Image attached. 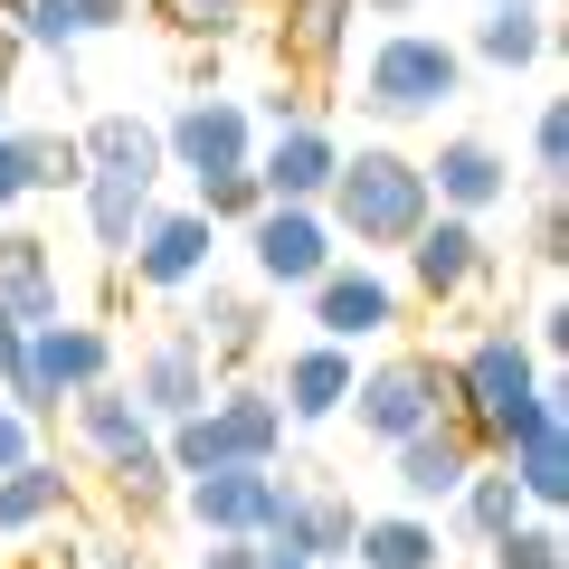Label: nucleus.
<instances>
[{"label":"nucleus","mask_w":569,"mask_h":569,"mask_svg":"<svg viewBox=\"0 0 569 569\" xmlns=\"http://www.w3.org/2000/svg\"><path fill=\"white\" fill-rule=\"evenodd\" d=\"M485 569H569V541H560L550 512H531L522 531H503V541L485 550Z\"/></svg>","instance_id":"obj_33"},{"label":"nucleus","mask_w":569,"mask_h":569,"mask_svg":"<svg viewBox=\"0 0 569 569\" xmlns=\"http://www.w3.org/2000/svg\"><path fill=\"white\" fill-rule=\"evenodd\" d=\"M466 96V48L437 29H380L361 58V114L380 123H427Z\"/></svg>","instance_id":"obj_2"},{"label":"nucleus","mask_w":569,"mask_h":569,"mask_svg":"<svg viewBox=\"0 0 569 569\" xmlns=\"http://www.w3.org/2000/svg\"><path fill=\"white\" fill-rule=\"evenodd\" d=\"M104 475H114V503L133 512V522H152V512H162L171 493H181V475L162 466V437H152L142 456H123V466H104Z\"/></svg>","instance_id":"obj_30"},{"label":"nucleus","mask_w":569,"mask_h":569,"mask_svg":"<svg viewBox=\"0 0 569 569\" xmlns=\"http://www.w3.org/2000/svg\"><path fill=\"white\" fill-rule=\"evenodd\" d=\"M96 569H142V550H123V541H96Z\"/></svg>","instance_id":"obj_43"},{"label":"nucleus","mask_w":569,"mask_h":569,"mask_svg":"<svg viewBox=\"0 0 569 569\" xmlns=\"http://www.w3.org/2000/svg\"><path fill=\"white\" fill-rule=\"evenodd\" d=\"M351 569H447V531L437 512H361Z\"/></svg>","instance_id":"obj_20"},{"label":"nucleus","mask_w":569,"mask_h":569,"mask_svg":"<svg viewBox=\"0 0 569 569\" xmlns=\"http://www.w3.org/2000/svg\"><path fill=\"white\" fill-rule=\"evenodd\" d=\"M209 427H219L228 466H276L284 456V408H276V389H257V380H219L209 389Z\"/></svg>","instance_id":"obj_19"},{"label":"nucleus","mask_w":569,"mask_h":569,"mask_svg":"<svg viewBox=\"0 0 569 569\" xmlns=\"http://www.w3.org/2000/svg\"><path fill=\"white\" fill-rule=\"evenodd\" d=\"M427 219H437V200H427L418 152H399V142H361V152H342V171H332V190H323V228L342 247H361V257H399Z\"/></svg>","instance_id":"obj_1"},{"label":"nucleus","mask_w":569,"mask_h":569,"mask_svg":"<svg viewBox=\"0 0 569 569\" xmlns=\"http://www.w3.org/2000/svg\"><path fill=\"white\" fill-rule=\"evenodd\" d=\"M550 48H560V20H550V10H485L466 58H485V67H503V77H522V67H541Z\"/></svg>","instance_id":"obj_28"},{"label":"nucleus","mask_w":569,"mask_h":569,"mask_svg":"<svg viewBox=\"0 0 569 569\" xmlns=\"http://www.w3.org/2000/svg\"><path fill=\"white\" fill-rule=\"evenodd\" d=\"M10 142H20L29 200H39V190H77V181H86V162H77V133H20V123H10Z\"/></svg>","instance_id":"obj_31"},{"label":"nucleus","mask_w":569,"mask_h":569,"mask_svg":"<svg viewBox=\"0 0 569 569\" xmlns=\"http://www.w3.org/2000/svg\"><path fill=\"white\" fill-rule=\"evenodd\" d=\"M447 512H456V541H466V550H493L503 531H522V522H531L522 485H512V475L493 466V456L466 475V485H456V503H447Z\"/></svg>","instance_id":"obj_24"},{"label":"nucleus","mask_w":569,"mask_h":569,"mask_svg":"<svg viewBox=\"0 0 569 569\" xmlns=\"http://www.w3.org/2000/svg\"><path fill=\"white\" fill-rule=\"evenodd\" d=\"M0 29L20 48H48V58L77 48V10H67V0H0Z\"/></svg>","instance_id":"obj_32"},{"label":"nucleus","mask_w":569,"mask_h":569,"mask_svg":"<svg viewBox=\"0 0 569 569\" xmlns=\"http://www.w3.org/2000/svg\"><path fill=\"white\" fill-rule=\"evenodd\" d=\"M332 171H342V142H332V123H284V133H257V190L276 209H323Z\"/></svg>","instance_id":"obj_15"},{"label":"nucleus","mask_w":569,"mask_h":569,"mask_svg":"<svg viewBox=\"0 0 569 569\" xmlns=\"http://www.w3.org/2000/svg\"><path fill=\"white\" fill-rule=\"evenodd\" d=\"M0 313L20 332L67 323V276H58V247L39 228H0Z\"/></svg>","instance_id":"obj_18"},{"label":"nucleus","mask_w":569,"mask_h":569,"mask_svg":"<svg viewBox=\"0 0 569 569\" xmlns=\"http://www.w3.org/2000/svg\"><path fill=\"white\" fill-rule=\"evenodd\" d=\"M247 266H257L266 295H305L323 266H342V238L323 228V209H276L266 200L257 219H247Z\"/></svg>","instance_id":"obj_10"},{"label":"nucleus","mask_w":569,"mask_h":569,"mask_svg":"<svg viewBox=\"0 0 569 569\" xmlns=\"http://www.w3.org/2000/svg\"><path fill=\"white\" fill-rule=\"evenodd\" d=\"M67 427H77V447L96 456V466H123V456H142L152 437H162V427L142 418V408L123 399L114 380H104V389H86V399H67Z\"/></svg>","instance_id":"obj_22"},{"label":"nucleus","mask_w":569,"mask_h":569,"mask_svg":"<svg viewBox=\"0 0 569 569\" xmlns=\"http://www.w3.org/2000/svg\"><path fill=\"white\" fill-rule=\"evenodd\" d=\"M418 171H427V200L447 209V219H485V209L512 200V152L493 133H447L437 162H418Z\"/></svg>","instance_id":"obj_16"},{"label":"nucleus","mask_w":569,"mask_h":569,"mask_svg":"<svg viewBox=\"0 0 569 569\" xmlns=\"http://www.w3.org/2000/svg\"><path fill=\"white\" fill-rule=\"evenodd\" d=\"M531 171H541V190H560L569 171V104L541 96V114H531Z\"/></svg>","instance_id":"obj_35"},{"label":"nucleus","mask_w":569,"mask_h":569,"mask_svg":"<svg viewBox=\"0 0 569 569\" xmlns=\"http://www.w3.org/2000/svg\"><path fill=\"white\" fill-rule=\"evenodd\" d=\"M77 200H86V238H96V257H104V266H123V247L142 238V219H152V181H123V171H86Z\"/></svg>","instance_id":"obj_23"},{"label":"nucleus","mask_w":569,"mask_h":569,"mask_svg":"<svg viewBox=\"0 0 569 569\" xmlns=\"http://www.w3.org/2000/svg\"><path fill=\"white\" fill-rule=\"evenodd\" d=\"M190 190H200V200H190V209H200L209 228H247V219H257V209H266L257 171H209V181H190Z\"/></svg>","instance_id":"obj_34"},{"label":"nucleus","mask_w":569,"mask_h":569,"mask_svg":"<svg viewBox=\"0 0 569 569\" xmlns=\"http://www.w3.org/2000/svg\"><path fill=\"white\" fill-rule=\"evenodd\" d=\"M152 10V29H171L181 48H228L247 39V29L276 20V0H142Z\"/></svg>","instance_id":"obj_27"},{"label":"nucleus","mask_w":569,"mask_h":569,"mask_svg":"<svg viewBox=\"0 0 569 569\" xmlns=\"http://www.w3.org/2000/svg\"><path fill=\"white\" fill-rule=\"evenodd\" d=\"M370 20H418V0H361Z\"/></svg>","instance_id":"obj_44"},{"label":"nucleus","mask_w":569,"mask_h":569,"mask_svg":"<svg viewBox=\"0 0 569 569\" xmlns=\"http://www.w3.org/2000/svg\"><path fill=\"white\" fill-rule=\"evenodd\" d=\"M0 133H10V96H0Z\"/></svg>","instance_id":"obj_47"},{"label":"nucleus","mask_w":569,"mask_h":569,"mask_svg":"<svg viewBox=\"0 0 569 569\" xmlns=\"http://www.w3.org/2000/svg\"><path fill=\"white\" fill-rule=\"evenodd\" d=\"M209 257H219V228L200 209H152L142 238L123 247V276L142 295H190V284H209Z\"/></svg>","instance_id":"obj_14"},{"label":"nucleus","mask_w":569,"mask_h":569,"mask_svg":"<svg viewBox=\"0 0 569 569\" xmlns=\"http://www.w3.org/2000/svg\"><path fill=\"white\" fill-rule=\"evenodd\" d=\"M67 503H77V485H67L48 456H29L20 475H0V531H48Z\"/></svg>","instance_id":"obj_29"},{"label":"nucleus","mask_w":569,"mask_h":569,"mask_svg":"<svg viewBox=\"0 0 569 569\" xmlns=\"http://www.w3.org/2000/svg\"><path fill=\"white\" fill-rule=\"evenodd\" d=\"M77 10V39H104V29H133V0H67Z\"/></svg>","instance_id":"obj_38"},{"label":"nucleus","mask_w":569,"mask_h":569,"mask_svg":"<svg viewBox=\"0 0 569 569\" xmlns=\"http://www.w3.org/2000/svg\"><path fill=\"white\" fill-rule=\"evenodd\" d=\"M485 10H550V0H485Z\"/></svg>","instance_id":"obj_46"},{"label":"nucleus","mask_w":569,"mask_h":569,"mask_svg":"<svg viewBox=\"0 0 569 569\" xmlns=\"http://www.w3.org/2000/svg\"><path fill=\"white\" fill-rule=\"evenodd\" d=\"M104 380H114V332L67 313V323L29 332V370H20V389H10L0 408H20L29 427H48L67 399H86V389H104Z\"/></svg>","instance_id":"obj_4"},{"label":"nucleus","mask_w":569,"mask_h":569,"mask_svg":"<svg viewBox=\"0 0 569 569\" xmlns=\"http://www.w3.org/2000/svg\"><path fill=\"white\" fill-rule=\"evenodd\" d=\"M266 541H200V569H257Z\"/></svg>","instance_id":"obj_42"},{"label":"nucleus","mask_w":569,"mask_h":569,"mask_svg":"<svg viewBox=\"0 0 569 569\" xmlns=\"http://www.w3.org/2000/svg\"><path fill=\"white\" fill-rule=\"evenodd\" d=\"M29 200V171H20V142L0 133V228H10V209Z\"/></svg>","instance_id":"obj_40"},{"label":"nucleus","mask_w":569,"mask_h":569,"mask_svg":"<svg viewBox=\"0 0 569 569\" xmlns=\"http://www.w3.org/2000/svg\"><path fill=\"white\" fill-rule=\"evenodd\" d=\"M162 162L190 171V181H209V171H257V114H247V96H190L162 123Z\"/></svg>","instance_id":"obj_9"},{"label":"nucleus","mask_w":569,"mask_h":569,"mask_svg":"<svg viewBox=\"0 0 569 569\" xmlns=\"http://www.w3.org/2000/svg\"><path fill=\"white\" fill-rule=\"evenodd\" d=\"M531 257H541V276H560V266H569V219H560V190H541V228H531Z\"/></svg>","instance_id":"obj_36"},{"label":"nucleus","mask_w":569,"mask_h":569,"mask_svg":"<svg viewBox=\"0 0 569 569\" xmlns=\"http://www.w3.org/2000/svg\"><path fill=\"white\" fill-rule=\"evenodd\" d=\"M485 466V447H475L466 418H427L418 437H399L389 447V485H399V512H447L456 485Z\"/></svg>","instance_id":"obj_11"},{"label":"nucleus","mask_w":569,"mask_h":569,"mask_svg":"<svg viewBox=\"0 0 569 569\" xmlns=\"http://www.w3.org/2000/svg\"><path fill=\"white\" fill-rule=\"evenodd\" d=\"M351 531H361V503L323 475H284V512L266 531V550L284 560H313V569H351Z\"/></svg>","instance_id":"obj_12"},{"label":"nucleus","mask_w":569,"mask_h":569,"mask_svg":"<svg viewBox=\"0 0 569 569\" xmlns=\"http://www.w3.org/2000/svg\"><path fill=\"white\" fill-rule=\"evenodd\" d=\"M190 342L209 351V380H219V370H238L247 351L266 342V305L238 295V284H200V323H190Z\"/></svg>","instance_id":"obj_25"},{"label":"nucleus","mask_w":569,"mask_h":569,"mask_svg":"<svg viewBox=\"0 0 569 569\" xmlns=\"http://www.w3.org/2000/svg\"><path fill=\"white\" fill-rule=\"evenodd\" d=\"M541 380H550L541 351H531L512 323H493V332H475V342L447 361V418H466L475 447L493 456V447H503V427H512V408L541 399Z\"/></svg>","instance_id":"obj_3"},{"label":"nucleus","mask_w":569,"mask_h":569,"mask_svg":"<svg viewBox=\"0 0 569 569\" xmlns=\"http://www.w3.org/2000/svg\"><path fill=\"white\" fill-rule=\"evenodd\" d=\"M257 569H313V560H284V550H257Z\"/></svg>","instance_id":"obj_45"},{"label":"nucleus","mask_w":569,"mask_h":569,"mask_svg":"<svg viewBox=\"0 0 569 569\" xmlns=\"http://www.w3.org/2000/svg\"><path fill=\"white\" fill-rule=\"evenodd\" d=\"M29 456H39V427H29L20 408H0V475H20Z\"/></svg>","instance_id":"obj_37"},{"label":"nucleus","mask_w":569,"mask_h":569,"mask_svg":"<svg viewBox=\"0 0 569 569\" xmlns=\"http://www.w3.org/2000/svg\"><path fill=\"white\" fill-rule=\"evenodd\" d=\"M351 380H361V351H342V342H295V351H284V370H276L284 427L342 418V408H351Z\"/></svg>","instance_id":"obj_17"},{"label":"nucleus","mask_w":569,"mask_h":569,"mask_svg":"<svg viewBox=\"0 0 569 569\" xmlns=\"http://www.w3.org/2000/svg\"><path fill=\"white\" fill-rule=\"evenodd\" d=\"M399 266H408V284H418V305H466L475 284L493 276L485 219H447V209H437V219L399 247Z\"/></svg>","instance_id":"obj_13"},{"label":"nucleus","mask_w":569,"mask_h":569,"mask_svg":"<svg viewBox=\"0 0 569 569\" xmlns=\"http://www.w3.org/2000/svg\"><path fill=\"white\" fill-rule=\"evenodd\" d=\"M77 162L86 171H123V181H162V123L142 114H86L77 123Z\"/></svg>","instance_id":"obj_21"},{"label":"nucleus","mask_w":569,"mask_h":569,"mask_svg":"<svg viewBox=\"0 0 569 569\" xmlns=\"http://www.w3.org/2000/svg\"><path fill=\"white\" fill-rule=\"evenodd\" d=\"M305 313H313V342L361 351V342H380V332H399V284L370 257H342V266H323V276L305 284Z\"/></svg>","instance_id":"obj_6"},{"label":"nucleus","mask_w":569,"mask_h":569,"mask_svg":"<svg viewBox=\"0 0 569 569\" xmlns=\"http://www.w3.org/2000/svg\"><path fill=\"white\" fill-rule=\"evenodd\" d=\"M171 503L200 522V541H266L284 512V475L276 466H219V475H190Z\"/></svg>","instance_id":"obj_8"},{"label":"nucleus","mask_w":569,"mask_h":569,"mask_svg":"<svg viewBox=\"0 0 569 569\" xmlns=\"http://www.w3.org/2000/svg\"><path fill=\"white\" fill-rule=\"evenodd\" d=\"M247 114H257L266 133H284V123H305V86H266V96L247 104Z\"/></svg>","instance_id":"obj_39"},{"label":"nucleus","mask_w":569,"mask_h":569,"mask_svg":"<svg viewBox=\"0 0 569 569\" xmlns=\"http://www.w3.org/2000/svg\"><path fill=\"white\" fill-rule=\"evenodd\" d=\"M531 342H541L550 361H560V351H569V305H560V295H550V305H541V323H531Z\"/></svg>","instance_id":"obj_41"},{"label":"nucleus","mask_w":569,"mask_h":569,"mask_svg":"<svg viewBox=\"0 0 569 569\" xmlns=\"http://www.w3.org/2000/svg\"><path fill=\"white\" fill-rule=\"evenodd\" d=\"M351 418H361L370 447L418 437L427 418H447V361H437V351H389V361H370L361 380H351Z\"/></svg>","instance_id":"obj_5"},{"label":"nucleus","mask_w":569,"mask_h":569,"mask_svg":"<svg viewBox=\"0 0 569 569\" xmlns=\"http://www.w3.org/2000/svg\"><path fill=\"white\" fill-rule=\"evenodd\" d=\"M114 389L152 427H181V418H200V408H209V389H219V380H209V351L190 342V323H171V332H152V342L133 351V370H123Z\"/></svg>","instance_id":"obj_7"},{"label":"nucleus","mask_w":569,"mask_h":569,"mask_svg":"<svg viewBox=\"0 0 569 569\" xmlns=\"http://www.w3.org/2000/svg\"><path fill=\"white\" fill-rule=\"evenodd\" d=\"M276 10H284L276 48H284V67H305V77H323V67L342 58L351 20H361V0H276Z\"/></svg>","instance_id":"obj_26"}]
</instances>
